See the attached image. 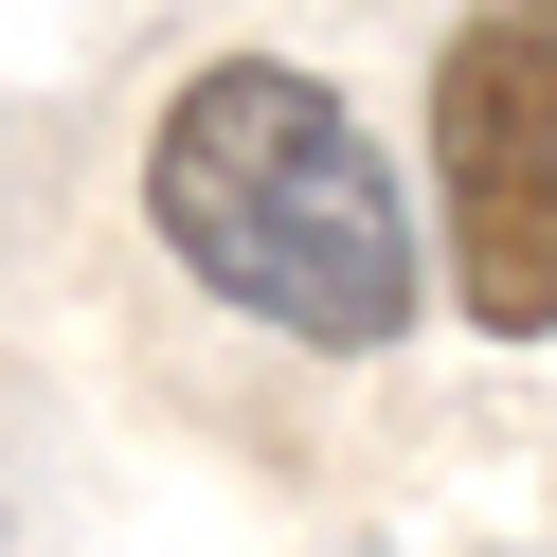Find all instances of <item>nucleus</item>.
Returning a JSON list of instances; mask_svg holds the SVG:
<instances>
[{"label": "nucleus", "mask_w": 557, "mask_h": 557, "mask_svg": "<svg viewBox=\"0 0 557 557\" xmlns=\"http://www.w3.org/2000/svg\"><path fill=\"white\" fill-rule=\"evenodd\" d=\"M145 234L216 306H252L270 342H324V360H377V342H413V306H432L396 162H377L360 109H342L324 73H288V54H216V73L162 90Z\"/></svg>", "instance_id": "nucleus-1"}, {"label": "nucleus", "mask_w": 557, "mask_h": 557, "mask_svg": "<svg viewBox=\"0 0 557 557\" xmlns=\"http://www.w3.org/2000/svg\"><path fill=\"white\" fill-rule=\"evenodd\" d=\"M432 216L485 342H557V0H468L432 54Z\"/></svg>", "instance_id": "nucleus-2"}]
</instances>
